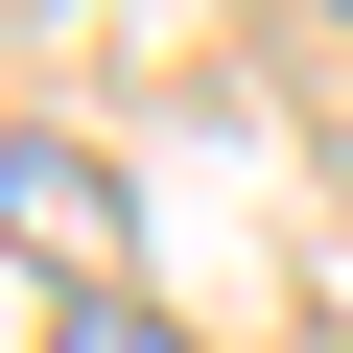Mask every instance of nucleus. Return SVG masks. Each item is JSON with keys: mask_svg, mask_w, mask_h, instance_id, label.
<instances>
[{"mask_svg": "<svg viewBox=\"0 0 353 353\" xmlns=\"http://www.w3.org/2000/svg\"><path fill=\"white\" fill-rule=\"evenodd\" d=\"M0 212H24V259H48L71 306L118 283V165H94V141H0Z\"/></svg>", "mask_w": 353, "mask_h": 353, "instance_id": "1", "label": "nucleus"}, {"mask_svg": "<svg viewBox=\"0 0 353 353\" xmlns=\"http://www.w3.org/2000/svg\"><path fill=\"white\" fill-rule=\"evenodd\" d=\"M48 353H189V330H165V306H118V283H94V306H48Z\"/></svg>", "mask_w": 353, "mask_h": 353, "instance_id": "2", "label": "nucleus"}]
</instances>
